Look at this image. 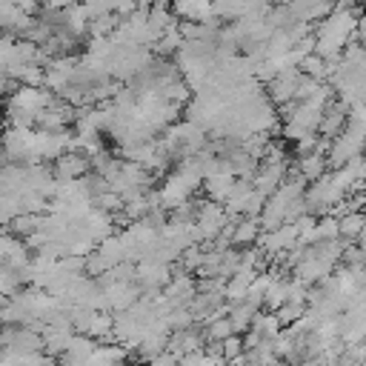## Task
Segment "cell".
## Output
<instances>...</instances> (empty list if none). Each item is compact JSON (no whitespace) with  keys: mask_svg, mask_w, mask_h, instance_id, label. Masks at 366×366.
<instances>
[{"mask_svg":"<svg viewBox=\"0 0 366 366\" xmlns=\"http://www.w3.org/2000/svg\"><path fill=\"white\" fill-rule=\"evenodd\" d=\"M258 232H261V227H258V217H238L235 221V229H232V241L229 244H235V246H252L255 244V238H258Z\"/></svg>","mask_w":366,"mask_h":366,"instance_id":"cell-1","label":"cell"},{"mask_svg":"<svg viewBox=\"0 0 366 366\" xmlns=\"http://www.w3.org/2000/svg\"><path fill=\"white\" fill-rule=\"evenodd\" d=\"M298 175L309 183V181H318V178H324L326 175V164H324V158L315 152V155H307V158H298Z\"/></svg>","mask_w":366,"mask_h":366,"instance_id":"cell-2","label":"cell"},{"mask_svg":"<svg viewBox=\"0 0 366 366\" xmlns=\"http://www.w3.org/2000/svg\"><path fill=\"white\" fill-rule=\"evenodd\" d=\"M232 183H235V178H229V175L206 178V192H209L212 203H224V200L232 195Z\"/></svg>","mask_w":366,"mask_h":366,"instance_id":"cell-3","label":"cell"},{"mask_svg":"<svg viewBox=\"0 0 366 366\" xmlns=\"http://www.w3.org/2000/svg\"><path fill=\"white\" fill-rule=\"evenodd\" d=\"M244 355V341L238 338V335H232V338H227L224 343H221V360H238Z\"/></svg>","mask_w":366,"mask_h":366,"instance_id":"cell-4","label":"cell"},{"mask_svg":"<svg viewBox=\"0 0 366 366\" xmlns=\"http://www.w3.org/2000/svg\"><path fill=\"white\" fill-rule=\"evenodd\" d=\"M149 363H152V366H178V358H175V355H169V352H161V355H158V358H152Z\"/></svg>","mask_w":366,"mask_h":366,"instance_id":"cell-5","label":"cell"}]
</instances>
